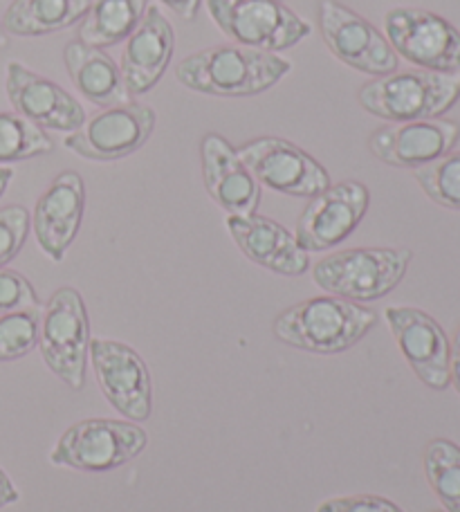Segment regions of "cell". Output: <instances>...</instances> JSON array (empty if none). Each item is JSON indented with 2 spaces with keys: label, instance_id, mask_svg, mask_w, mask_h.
<instances>
[{
  "label": "cell",
  "instance_id": "obj_1",
  "mask_svg": "<svg viewBox=\"0 0 460 512\" xmlns=\"http://www.w3.org/2000/svg\"><path fill=\"white\" fill-rule=\"evenodd\" d=\"M290 70L292 61L281 54L220 43L182 59L176 68V79L193 93L254 97L279 84Z\"/></svg>",
  "mask_w": 460,
  "mask_h": 512
},
{
  "label": "cell",
  "instance_id": "obj_2",
  "mask_svg": "<svg viewBox=\"0 0 460 512\" xmlns=\"http://www.w3.org/2000/svg\"><path fill=\"white\" fill-rule=\"evenodd\" d=\"M377 315L371 308L342 297H312L294 304L274 319V337L297 351L337 355L353 349L373 331Z\"/></svg>",
  "mask_w": 460,
  "mask_h": 512
},
{
  "label": "cell",
  "instance_id": "obj_3",
  "mask_svg": "<svg viewBox=\"0 0 460 512\" xmlns=\"http://www.w3.org/2000/svg\"><path fill=\"white\" fill-rule=\"evenodd\" d=\"M360 106L386 122L434 120L460 99V72L395 70L360 88Z\"/></svg>",
  "mask_w": 460,
  "mask_h": 512
},
{
  "label": "cell",
  "instance_id": "obj_4",
  "mask_svg": "<svg viewBox=\"0 0 460 512\" xmlns=\"http://www.w3.org/2000/svg\"><path fill=\"white\" fill-rule=\"evenodd\" d=\"M413 252L407 248H353L315 263L312 279L333 297L368 304L400 286Z\"/></svg>",
  "mask_w": 460,
  "mask_h": 512
},
{
  "label": "cell",
  "instance_id": "obj_5",
  "mask_svg": "<svg viewBox=\"0 0 460 512\" xmlns=\"http://www.w3.org/2000/svg\"><path fill=\"white\" fill-rule=\"evenodd\" d=\"M146 445V429L131 420L88 418L70 425L59 436L50 452V463L57 468L101 474L113 472L135 461Z\"/></svg>",
  "mask_w": 460,
  "mask_h": 512
},
{
  "label": "cell",
  "instance_id": "obj_6",
  "mask_svg": "<svg viewBox=\"0 0 460 512\" xmlns=\"http://www.w3.org/2000/svg\"><path fill=\"white\" fill-rule=\"evenodd\" d=\"M90 342V317L84 297L77 288H59L41 313L36 349L41 351L45 367L72 391H81L86 384Z\"/></svg>",
  "mask_w": 460,
  "mask_h": 512
},
{
  "label": "cell",
  "instance_id": "obj_7",
  "mask_svg": "<svg viewBox=\"0 0 460 512\" xmlns=\"http://www.w3.org/2000/svg\"><path fill=\"white\" fill-rule=\"evenodd\" d=\"M207 9L229 41L252 50H290L312 32L306 18L294 14L283 0H207Z\"/></svg>",
  "mask_w": 460,
  "mask_h": 512
},
{
  "label": "cell",
  "instance_id": "obj_8",
  "mask_svg": "<svg viewBox=\"0 0 460 512\" xmlns=\"http://www.w3.org/2000/svg\"><path fill=\"white\" fill-rule=\"evenodd\" d=\"M384 34L393 52L416 68L460 72V32L440 14L395 7L384 16Z\"/></svg>",
  "mask_w": 460,
  "mask_h": 512
},
{
  "label": "cell",
  "instance_id": "obj_9",
  "mask_svg": "<svg viewBox=\"0 0 460 512\" xmlns=\"http://www.w3.org/2000/svg\"><path fill=\"white\" fill-rule=\"evenodd\" d=\"M261 187L292 198H315L330 187V176L321 164L285 137H256L236 149Z\"/></svg>",
  "mask_w": 460,
  "mask_h": 512
},
{
  "label": "cell",
  "instance_id": "obj_10",
  "mask_svg": "<svg viewBox=\"0 0 460 512\" xmlns=\"http://www.w3.org/2000/svg\"><path fill=\"white\" fill-rule=\"evenodd\" d=\"M155 124L158 115L151 106L128 102L101 108L77 131L68 133L63 146L92 162H117L140 151L153 135Z\"/></svg>",
  "mask_w": 460,
  "mask_h": 512
},
{
  "label": "cell",
  "instance_id": "obj_11",
  "mask_svg": "<svg viewBox=\"0 0 460 512\" xmlns=\"http://www.w3.org/2000/svg\"><path fill=\"white\" fill-rule=\"evenodd\" d=\"M88 362L106 400L131 423H146L153 414V382L149 364L133 346L95 337Z\"/></svg>",
  "mask_w": 460,
  "mask_h": 512
},
{
  "label": "cell",
  "instance_id": "obj_12",
  "mask_svg": "<svg viewBox=\"0 0 460 512\" xmlns=\"http://www.w3.org/2000/svg\"><path fill=\"white\" fill-rule=\"evenodd\" d=\"M319 30L328 50L348 68L371 77H384L398 70L400 59L386 36L339 0H321Z\"/></svg>",
  "mask_w": 460,
  "mask_h": 512
},
{
  "label": "cell",
  "instance_id": "obj_13",
  "mask_svg": "<svg viewBox=\"0 0 460 512\" xmlns=\"http://www.w3.org/2000/svg\"><path fill=\"white\" fill-rule=\"evenodd\" d=\"M368 203H371V194L364 182L346 180L330 185L310 198L301 212L297 230H294L297 243L308 254L337 248L360 227L368 212Z\"/></svg>",
  "mask_w": 460,
  "mask_h": 512
},
{
  "label": "cell",
  "instance_id": "obj_14",
  "mask_svg": "<svg viewBox=\"0 0 460 512\" xmlns=\"http://www.w3.org/2000/svg\"><path fill=\"white\" fill-rule=\"evenodd\" d=\"M384 317L404 360L420 382L434 391H445L452 384L449 376L452 344L443 326L425 310L411 306H389L384 310Z\"/></svg>",
  "mask_w": 460,
  "mask_h": 512
},
{
  "label": "cell",
  "instance_id": "obj_15",
  "mask_svg": "<svg viewBox=\"0 0 460 512\" xmlns=\"http://www.w3.org/2000/svg\"><path fill=\"white\" fill-rule=\"evenodd\" d=\"M5 90L14 113L43 131L72 133L86 122V111L79 99L72 97L57 81L36 75L18 61L7 63Z\"/></svg>",
  "mask_w": 460,
  "mask_h": 512
},
{
  "label": "cell",
  "instance_id": "obj_16",
  "mask_svg": "<svg viewBox=\"0 0 460 512\" xmlns=\"http://www.w3.org/2000/svg\"><path fill=\"white\" fill-rule=\"evenodd\" d=\"M458 140V122L434 117V120L384 124L368 137V149L389 167L416 171L452 153Z\"/></svg>",
  "mask_w": 460,
  "mask_h": 512
},
{
  "label": "cell",
  "instance_id": "obj_17",
  "mask_svg": "<svg viewBox=\"0 0 460 512\" xmlns=\"http://www.w3.org/2000/svg\"><path fill=\"white\" fill-rule=\"evenodd\" d=\"M86 214V185L77 171H61L36 200L32 230L45 256L61 263Z\"/></svg>",
  "mask_w": 460,
  "mask_h": 512
},
{
  "label": "cell",
  "instance_id": "obj_18",
  "mask_svg": "<svg viewBox=\"0 0 460 512\" xmlns=\"http://www.w3.org/2000/svg\"><path fill=\"white\" fill-rule=\"evenodd\" d=\"M202 180L211 200L225 209L227 216L256 214L263 187L245 167L232 144L223 135L207 133L200 144Z\"/></svg>",
  "mask_w": 460,
  "mask_h": 512
},
{
  "label": "cell",
  "instance_id": "obj_19",
  "mask_svg": "<svg viewBox=\"0 0 460 512\" xmlns=\"http://www.w3.org/2000/svg\"><path fill=\"white\" fill-rule=\"evenodd\" d=\"M176 50V32L158 5L146 7L142 23L128 36L122 57V77L131 97L151 93L169 70Z\"/></svg>",
  "mask_w": 460,
  "mask_h": 512
},
{
  "label": "cell",
  "instance_id": "obj_20",
  "mask_svg": "<svg viewBox=\"0 0 460 512\" xmlns=\"http://www.w3.org/2000/svg\"><path fill=\"white\" fill-rule=\"evenodd\" d=\"M225 225L247 259L261 268L283 274V277H301L310 268L308 252L297 243V236L285 230L281 223L261 214L227 216Z\"/></svg>",
  "mask_w": 460,
  "mask_h": 512
},
{
  "label": "cell",
  "instance_id": "obj_21",
  "mask_svg": "<svg viewBox=\"0 0 460 512\" xmlns=\"http://www.w3.org/2000/svg\"><path fill=\"white\" fill-rule=\"evenodd\" d=\"M63 63H66L72 84L79 88L88 102L101 108L122 106L131 102V93L126 90L122 68L117 66L108 52L77 41H70L63 48Z\"/></svg>",
  "mask_w": 460,
  "mask_h": 512
},
{
  "label": "cell",
  "instance_id": "obj_22",
  "mask_svg": "<svg viewBox=\"0 0 460 512\" xmlns=\"http://www.w3.org/2000/svg\"><path fill=\"white\" fill-rule=\"evenodd\" d=\"M90 3L92 0H12L0 23L7 34L45 36L79 23Z\"/></svg>",
  "mask_w": 460,
  "mask_h": 512
},
{
  "label": "cell",
  "instance_id": "obj_23",
  "mask_svg": "<svg viewBox=\"0 0 460 512\" xmlns=\"http://www.w3.org/2000/svg\"><path fill=\"white\" fill-rule=\"evenodd\" d=\"M149 0H92L79 25V41L106 50L131 36L142 23Z\"/></svg>",
  "mask_w": 460,
  "mask_h": 512
},
{
  "label": "cell",
  "instance_id": "obj_24",
  "mask_svg": "<svg viewBox=\"0 0 460 512\" xmlns=\"http://www.w3.org/2000/svg\"><path fill=\"white\" fill-rule=\"evenodd\" d=\"M425 474L445 512H460V447L434 438L425 452Z\"/></svg>",
  "mask_w": 460,
  "mask_h": 512
},
{
  "label": "cell",
  "instance_id": "obj_25",
  "mask_svg": "<svg viewBox=\"0 0 460 512\" xmlns=\"http://www.w3.org/2000/svg\"><path fill=\"white\" fill-rule=\"evenodd\" d=\"M54 151L52 137L18 113H0V167Z\"/></svg>",
  "mask_w": 460,
  "mask_h": 512
},
{
  "label": "cell",
  "instance_id": "obj_26",
  "mask_svg": "<svg viewBox=\"0 0 460 512\" xmlns=\"http://www.w3.org/2000/svg\"><path fill=\"white\" fill-rule=\"evenodd\" d=\"M41 313L43 308L0 315V362L21 360L39 346Z\"/></svg>",
  "mask_w": 460,
  "mask_h": 512
},
{
  "label": "cell",
  "instance_id": "obj_27",
  "mask_svg": "<svg viewBox=\"0 0 460 512\" xmlns=\"http://www.w3.org/2000/svg\"><path fill=\"white\" fill-rule=\"evenodd\" d=\"M416 180L429 200L460 212V153H447L427 167L416 169Z\"/></svg>",
  "mask_w": 460,
  "mask_h": 512
},
{
  "label": "cell",
  "instance_id": "obj_28",
  "mask_svg": "<svg viewBox=\"0 0 460 512\" xmlns=\"http://www.w3.org/2000/svg\"><path fill=\"white\" fill-rule=\"evenodd\" d=\"M32 216L23 205H7L0 209V268L21 254L30 236Z\"/></svg>",
  "mask_w": 460,
  "mask_h": 512
},
{
  "label": "cell",
  "instance_id": "obj_29",
  "mask_svg": "<svg viewBox=\"0 0 460 512\" xmlns=\"http://www.w3.org/2000/svg\"><path fill=\"white\" fill-rule=\"evenodd\" d=\"M41 308V299L21 272L0 268V315Z\"/></svg>",
  "mask_w": 460,
  "mask_h": 512
},
{
  "label": "cell",
  "instance_id": "obj_30",
  "mask_svg": "<svg viewBox=\"0 0 460 512\" xmlns=\"http://www.w3.org/2000/svg\"><path fill=\"white\" fill-rule=\"evenodd\" d=\"M317 512H404L395 501L377 495L337 497L319 504Z\"/></svg>",
  "mask_w": 460,
  "mask_h": 512
},
{
  "label": "cell",
  "instance_id": "obj_31",
  "mask_svg": "<svg viewBox=\"0 0 460 512\" xmlns=\"http://www.w3.org/2000/svg\"><path fill=\"white\" fill-rule=\"evenodd\" d=\"M162 5H167L171 12H176L184 21H193L198 16L202 0H160Z\"/></svg>",
  "mask_w": 460,
  "mask_h": 512
},
{
  "label": "cell",
  "instance_id": "obj_32",
  "mask_svg": "<svg viewBox=\"0 0 460 512\" xmlns=\"http://www.w3.org/2000/svg\"><path fill=\"white\" fill-rule=\"evenodd\" d=\"M21 499V492L14 486V481L9 479V474L0 468V510L16 504Z\"/></svg>",
  "mask_w": 460,
  "mask_h": 512
},
{
  "label": "cell",
  "instance_id": "obj_33",
  "mask_svg": "<svg viewBox=\"0 0 460 512\" xmlns=\"http://www.w3.org/2000/svg\"><path fill=\"white\" fill-rule=\"evenodd\" d=\"M449 376H452L454 389L460 393V328L454 337L452 355H449Z\"/></svg>",
  "mask_w": 460,
  "mask_h": 512
},
{
  "label": "cell",
  "instance_id": "obj_34",
  "mask_svg": "<svg viewBox=\"0 0 460 512\" xmlns=\"http://www.w3.org/2000/svg\"><path fill=\"white\" fill-rule=\"evenodd\" d=\"M14 178V171L12 167H0V198L5 196V191L9 187V182Z\"/></svg>",
  "mask_w": 460,
  "mask_h": 512
},
{
  "label": "cell",
  "instance_id": "obj_35",
  "mask_svg": "<svg viewBox=\"0 0 460 512\" xmlns=\"http://www.w3.org/2000/svg\"><path fill=\"white\" fill-rule=\"evenodd\" d=\"M9 48V34L5 32L3 23H0V50H7Z\"/></svg>",
  "mask_w": 460,
  "mask_h": 512
},
{
  "label": "cell",
  "instance_id": "obj_36",
  "mask_svg": "<svg viewBox=\"0 0 460 512\" xmlns=\"http://www.w3.org/2000/svg\"><path fill=\"white\" fill-rule=\"evenodd\" d=\"M436 512H445V510H436Z\"/></svg>",
  "mask_w": 460,
  "mask_h": 512
}]
</instances>
